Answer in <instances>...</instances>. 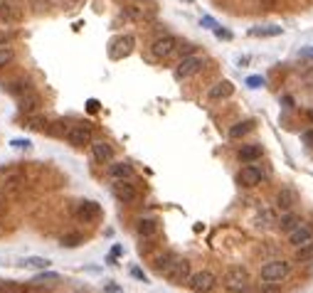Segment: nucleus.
<instances>
[{
    "label": "nucleus",
    "instance_id": "nucleus-1",
    "mask_svg": "<svg viewBox=\"0 0 313 293\" xmlns=\"http://www.w3.org/2000/svg\"><path fill=\"white\" fill-rule=\"evenodd\" d=\"M155 271L166 278V281H171L173 286H183V283H188L190 281V261L188 259H183V256H175V254H166V256H161V259H155Z\"/></svg>",
    "mask_w": 313,
    "mask_h": 293
},
{
    "label": "nucleus",
    "instance_id": "nucleus-2",
    "mask_svg": "<svg viewBox=\"0 0 313 293\" xmlns=\"http://www.w3.org/2000/svg\"><path fill=\"white\" fill-rule=\"evenodd\" d=\"M249 281L252 278H249L247 268H242V266H229L227 271H225V276H222V286L229 293H247Z\"/></svg>",
    "mask_w": 313,
    "mask_h": 293
},
{
    "label": "nucleus",
    "instance_id": "nucleus-3",
    "mask_svg": "<svg viewBox=\"0 0 313 293\" xmlns=\"http://www.w3.org/2000/svg\"><path fill=\"white\" fill-rule=\"evenodd\" d=\"M205 67V62L202 57L198 55H185V57L178 62V67H175V72H173V77L178 79V82H185V79H190V77H195L200 69Z\"/></svg>",
    "mask_w": 313,
    "mask_h": 293
},
{
    "label": "nucleus",
    "instance_id": "nucleus-4",
    "mask_svg": "<svg viewBox=\"0 0 313 293\" xmlns=\"http://www.w3.org/2000/svg\"><path fill=\"white\" fill-rule=\"evenodd\" d=\"M291 273V264L288 261H269L261 266V281L264 283H281L286 276Z\"/></svg>",
    "mask_w": 313,
    "mask_h": 293
},
{
    "label": "nucleus",
    "instance_id": "nucleus-5",
    "mask_svg": "<svg viewBox=\"0 0 313 293\" xmlns=\"http://www.w3.org/2000/svg\"><path fill=\"white\" fill-rule=\"evenodd\" d=\"M67 141H69L72 146H77V148L91 146V141H94V131H91L89 123H72L69 131H67Z\"/></svg>",
    "mask_w": 313,
    "mask_h": 293
},
{
    "label": "nucleus",
    "instance_id": "nucleus-6",
    "mask_svg": "<svg viewBox=\"0 0 313 293\" xmlns=\"http://www.w3.org/2000/svg\"><path fill=\"white\" fill-rule=\"evenodd\" d=\"M178 45H180V42H178L173 35L158 37V40H153V45H150V55L155 59H168L178 52Z\"/></svg>",
    "mask_w": 313,
    "mask_h": 293
},
{
    "label": "nucleus",
    "instance_id": "nucleus-7",
    "mask_svg": "<svg viewBox=\"0 0 313 293\" xmlns=\"http://www.w3.org/2000/svg\"><path fill=\"white\" fill-rule=\"evenodd\" d=\"M188 286H190V291L193 293H210L215 286H217V278H215L212 271H198V273L190 276Z\"/></svg>",
    "mask_w": 313,
    "mask_h": 293
},
{
    "label": "nucleus",
    "instance_id": "nucleus-8",
    "mask_svg": "<svg viewBox=\"0 0 313 293\" xmlns=\"http://www.w3.org/2000/svg\"><path fill=\"white\" fill-rule=\"evenodd\" d=\"M133 47H136V37L133 35H121V37L111 40L109 55H111V59H123L133 52Z\"/></svg>",
    "mask_w": 313,
    "mask_h": 293
},
{
    "label": "nucleus",
    "instance_id": "nucleus-9",
    "mask_svg": "<svg viewBox=\"0 0 313 293\" xmlns=\"http://www.w3.org/2000/svg\"><path fill=\"white\" fill-rule=\"evenodd\" d=\"M101 217V205L94 200H82L77 207V219L79 222H96Z\"/></svg>",
    "mask_w": 313,
    "mask_h": 293
},
{
    "label": "nucleus",
    "instance_id": "nucleus-10",
    "mask_svg": "<svg viewBox=\"0 0 313 293\" xmlns=\"http://www.w3.org/2000/svg\"><path fill=\"white\" fill-rule=\"evenodd\" d=\"M126 15L138 20V23H148V20L155 18V8L153 5H143V3H131V5H126Z\"/></svg>",
    "mask_w": 313,
    "mask_h": 293
},
{
    "label": "nucleus",
    "instance_id": "nucleus-11",
    "mask_svg": "<svg viewBox=\"0 0 313 293\" xmlns=\"http://www.w3.org/2000/svg\"><path fill=\"white\" fill-rule=\"evenodd\" d=\"M261 180H264V173H261L256 165H244V168L237 173V182L244 185V187H256Z\"/></svg>",
    "mask_w": 313,
    "mask_h": 293
},
{
    "label": "nucleus",
    "instance_id": "nucleus-12",
    "mask_svg": "<svg viewBox=\"0 0 313 293\" xmlns=\"http://www.w3.org/2000/svg\"><path fill=\"white\" fill-rule=\"evenodd\" d=\"M308 241H313V227L311 224H303V222H301L293 232H288V244L296 246V249L303 246V244H308Z\"/></svg>",
    "mask_w": 313,
    "mask_h": 293
},
{
    "label": "nucleus",
    "instance_id": "nucleus-13",
    "mask_svg": "<svg viewBox=\"0 0 313 293\" xmlns=\"http://www.w3.org/2000/svg\"><path fill=\"white\" fill-rule=\"evenodd\" d=\"M91 158L96 163H111L114 160V146L106 141H91Z\"/></svg>",
    "mask_w": 313,
    "mask_h": 293
},
{
    "label": "nucleus",
    "instance_id": "nucleus-14",
    "mask_svg": "<svg viewBox=\"0 0 313 293\" xmlns=\"http://www.w3.org/2000/svg\"><path fill=\"white\" fill-rule=\"evenodd\" d=\"M114 195L121 200V202H136V200H138V190H136L128 180H116Z\"/></svg>",
    "mask_w": 313,
    "mask_h": 293
},
{
    "label": "nucleus",
    "instance_id": "nucleus-15",
    "mask_svg": "<svg viewBox=\"0 0 313 293\" xmlns=\"http://www.w3.org/2000/svg\"><path fill=\"white\" fill-rule=\"evenodd\" d=\"M40 104H42V99H40V94L32 89L28 94H23L20 99H18V106H20V111L23 114H35V111H40Z\"/></svg>",
    "mask_w": 313,
    "mask_h": 293
},
{
    "label": "nucleus",
    "instance_id": "nucleus-16",
    "mask_svg": "<svg viewBox=\"0 0 313 293\" xmlns=\"http://www.w3.org/2000/svg\"><path fill=\"white\" fill-rule=\"evenodd\" d=\"M234 94V84L227 82V79H222V82H217L215 87L207 91V96H210V101H222V99H229Z\"/></svg>",
    "mask_w": 313,
    "mask_h": 293
},
{
    "label": "nucleus",
    "instance_id": "nucleus-17",
    "mask_svg": "<svg viewBox=\"0 0 313 293\" xmlns=\"http://www.w3.org/2000/svg\"><path fill=\"white\" fill-rule=\"evenodd\" d=\"M20 8H15L13 3H0V25H13L20 20Z\"/></svg>",
    "mask_w": 313,
    "mask_h": 293
},
{
    "label": "nucleus",
    "instance_id": "nucleus-18",
    "mask_svg": "<svg viewBox=\"0 0 313 293\" xmlns=\"http://www.w3.org/2000/svg\"><path fill=\"white\" fill-rule=\"evenodd\" d=\"M264 155V148L256 146V143H249V146H242L239 148V153H237V158L242 160V163H254Z\"/></svg>",
    "mask_w": 313,
    "mask_h": 293
},
{
    "label": "nucleus",
    "instance_id": "nucleus-19",
    "mask_svg": "<svg viewBox=\"0 0 313 293\" xmlns=\"http://www.w3.org/2000/svg\"><path fill=\"white\" fill-rule=\"evenodd\" d=\"M158 229H161V224H158V219H153V217L138 219V224H136L138 236H155L158 234Z\"/></svg>",
    "mask_w": 313,
    "mask_h": 293
},
{
    "label": "nucleus",
    "instance_id": "nucleus-20",
    "mask_svg": "<svg viewBox=\"0 0 313 293\" xmlns=\"http://www.w3.org/2000/svg\"><path fill=\"white\" fill-rule=\"evenodd\" d=\"M109 175L114 180H131L133 177V165L131 163H114L109 168Z\"/></svg>",
    "mask_w": 313,
    "mask_h": 293
},
{
    "label": "nucleus",
    "instance_id": "nucleus-21",
    "mask_svg": "<svg viewBox=\"0 0 313 293\" xmlns=\"http://www.w3.org/2000/svg\"><path fill=\"white\" fill-rule=\"evenodd\" d=\"M5 89L13 94V96H23V94H28V91H32V84H30L28 79H13V82H8L5 84Z\"/></svg>",
    "mask_w": 313,
    "mask_h": 293
},
{
    "label": "nucleus",
    "instance_id": "nucleus-22",
    "mask_svg": "<svg viewBox=\"0 0 313 293\" xmlns=\"http://www.w3.org/2000/svg\"><path fill=\"white\" fill-rule=\"evenodd\" d=\"M284 30L279 28V25H261V28H252L249 30V35L252 37H279Z\"/></svg>",
    "mask_w": 313,
    "mask_h": 293
},
{
    "label": "nucleus",
    "instance_id": "nucleus-23",
    "mask_svg": "<svg viewBox=\"0 0 313 293\" xmlns=\"http://www.w3.org/2000/svg\"><path fill=\"white\" fill-rule=\"evenodd\" d=\"M298 224H301V217H298V214H291V212H286L284 217L279 219V229L286 232V234H288V232H293Z\"/></svg>",
    "mask_w": 313,
    "mask_h": 293
},
{
    "label": "nucleus",
    "instance_id": "nucleus-24",
    "mask_svg": "<svg viewBox=\"0 0 313 293\" xmlns=\"http://www.w3.org/2000/svg\"><path fill=\"white\" fill-rule=\"evenodd\" d=\"M50 259H45V256H28L23 266H28V268H35V271H45V268H50Z\"/></svg>",
    "mask_w": 313,
    "mask_h": 293
},
{
    "label": "nucleus",
    "instance_id": "nucleus-25",
    "mask_svg": "<svg viewBox=\"0 0 313 293\" xmlns=\"http://www.w3.org/2000/svg\"><path fill=\"white\" fill-rule=\"evenodd\" d=\"M252 128H254V121H242V123H237V126L229 128V136H232V138H242V136H247Z\"/></svg>",
    "mask_w": 313,
    "mask_h": 293
},
{
    "label": "nucleus",
    "instance_id": "nucleus-26",
    "mask_svg": "<svg viewBox=\"0 0 313 293\" xmlns=\"http://www.w3.org/2000/svg\"><path fill=\"white\" fill-rule=\"evenodd\" d=\"M311 259H313V241H308V244L298 246V251H296V261H311Z\"/></svg>",
    "mask_w": 313,
    "mask_h": 293
},
{
    "label": "nucleus",
    "instance_id": "nucleus-27",
    "mask_svg": "<svg viewBox=\"0 0 313 293\" xmlns=\"http://www.w3.org/2000/svg\"><path fill=\"white\" fill-rule=\"evenodd\" d=\"M0 293H28L25 286L15 283V281H0Z\"/></svg>",
    "mask_w": 313,
    "mask_h": 293
},
{
    "label": "nucleus",
    "instance_id": "nucleus-28",
    "mask_svg": "<svg viewBox=\"0 0 313 293\" xmlns=\"http://www.w3.org/2000/svg\"><path fill=\"white\" fill-rule=\"evenodd\" d=\"M276 205L281 207V209H288V207L293 205V195H291V190H281V192H279Z\"/></svg>",
    "mask_w": 313,
    "mask_h": 293
},
{
    "label": "nucleus",
    "instance_id": "nucleus-29",
    "mask_svg": "<svg viewBox=\"0 0 313 293\" xmlns=\"http://www.w3.org/2000/svg\"><path fill=\"white\" fill-rule=\"evenodd\" d=\"M45 281H47V283H57V281H59V273H45V271H40V273L35 276V283H40V286H42Z\"/></svg>",
    "mask_w": 313,
    "mask_h": 293
},
{
    "label": "nucleus",
    "instance_id": "nucleus-30",
    "mask_svg": "<svg viewBox=\"0 0 313 293\" xmlns=\"http://www.w3.org/2000/svg\"><path fill=\"white\" fill-rule=\"evenodd\" d=\"M13 59H15V52H13L10 47H5V45H3V47H0V67H8Z\"/></svg>",
    "mask_w": 313,
    "mask_h": 293
},
{
    "label": "nucleus",
    "instance_id": "nucleus-31",
    "mask_svg": "<svg viewBox=\"0 0 313 293\" xmlns=\"http://www.w3.org/2000/svg\"><path fill=\"white\" fill-rule=\"evenodd\" d=\"M264 84H266V82H264V77H259V74H254V77L247 79V87L249 89H261Z\"/></svg>",
    "mask_w": 313,
    "mask_h": 293
},
{
    "label": "nucleus",
    "instance_id": "nucleus-32",
    "mask_svg": "<svg viewBox=\"0 0 313 293\" xmlns=\"http://www.w3.org/2000/svg\"><path fill=\"white\" fill-rule=\"evenodd\" d=\"M200 25H202V28H207V30H215V28H217V20H215V18H210V15H205V18L200 20Z\"/></svg>",
    "mask_w": 313,
    "mask_h": 293
},
{
    "label": "nucleus",
    "instance_id": "nucleus-33",
    "mask_svg": "<svg viewBox=\"0 0 313 293\" xmlns=\"http://www.w3.org/2000/svg\"><path fill=\"white\" fill-rule=\"evenodd\" d=\"M79 241H82V239H79V236H64V239H62V246H77V244H79Z\"/></svg>",
    "mask_w": 313,
    "mask_h": 293
},
{
    "label": "nucleus",
    "instance_id": "nucleus-34",
    "mask_svg": "<svg viewBox=\"0 0 313 293\" xmlns=\"http://www.w3.org/2000/svg\"><path fill=\"white\" fill-rule=\"evenodd\" d=\"M301 141L308 148H313V131H303V133H301Z\"/></svg>",
    "mask_w": 313,
    "mask_h": 293
},
{
    "label": "nucleus",
    "instance_id": "nucleus-35",
    "mask_svg": "<svg viewBox=\"0 0 313 293\" xmlns=\"http://www.w3.org/2000/svg\"><path fill=\"white\" fill-rule=\"evenodd\" d=\"M10 146L13 148H30V141H25V138H15V141H10Z\"/></svg>",
    "mask_w": 313,
    "mask_h": 293
},
{
    "label": "nucleus",
    "instance_id": "nucleus-36",
    "mask_svg": "<svg viewBox=\"0 0 313 293\" xmlns=\"http://www.w3.org/2000/svg\"><path fill=\"white\" fill-rule=\"evenodd\" d=\"M215 35H217V37H222V40H232V32H229V30L215 28Z\"/></svg>",
    "mask_w": 313,
    "mask_h": 293
},
{
    "label": "nucleus",
    "instance_id": "nucleus-37",
    "mask_svg": "<svg viewBox=\"0 0 313 293\" xmlns=\"http://www.w3.org/2000/svg\"><path fill=\"white\" fill-rule=\"evenodd\" d=\"M298 57L301 59H313V47H303V50L298 52Z\"/></svg>",
    "mask_w": 313,
    "mask_h": 293
},
{
    "label": "nucleus",
    "instance_id": "nucleus-38",
    "mask_svg": "<svg viewBox=\"0 0 313 293\" xmlns=\"http://www.w3.org/2000/svg\"><path fill=\"white\" fill-rule=\"evenodd\" d=\"M89 111H91V114L99 111V101H96V99H89Z\"/></svg>",
    "mask_w": 313,
    "mask_h": 293
},
{
    "label": "nucleus",
    "instance_id": "nucleus-39",
    "mask_svg": "<svg viewBox=\"0 0 313 293\" xmlns=\"http://www.w3.org/2000/svg\"><path fill=\"white\" fill-rule=\"evenodd\" d=\"M131 273H133L136 278H141V281H145V273H143L141 268H131Z\"/></svg>",
    "mask_w": 313,
    "mask_h": 293
},
{
    "label": "nucleus",
    "instance_id": "nucleus-40",
    "mask_svg": "<svg viewBox=\"0 0 313 293\" xmlns=\"http://www.w3.org/2000/svg\"><path fill=\"white\" fill-rule=\"evenodd\" d=\"M276 3H279V0H261V5H264V8H274Z\"/></svg>",
    "mask_w": 313,
    "mask_h": 293
},
{
    "label": "nucleus",
    "instance_id": "nucleus-41",
    "mask_svg": "<svg viewBox=\"0 0 313 293\" xmlns=\"http://www.w3.org/2000/svg\"><path fill=\"white\" fill-rule=\"evenodd\" d=\"M118 254H121V246H114V249H111V256H109V259H116Z\"/></svg>",
    "mask_w": 313,
    "mask_h": 293
},
{
    "label": "nucleus",
    "instance_id": "nucleus-42",
    "mask_svg": "<svg viewBox=\"0 0 313 293\" xmlns=\"http://www.w3.org/2000/svg\"><path fill=\"white\" fill-rule=\"evenodd\" d=\"M308 118H311V121H313V109H311V111H308Z\"/></svg>",
    "mask_w": 313,
    "mask_h": 293
}]
</instances>
